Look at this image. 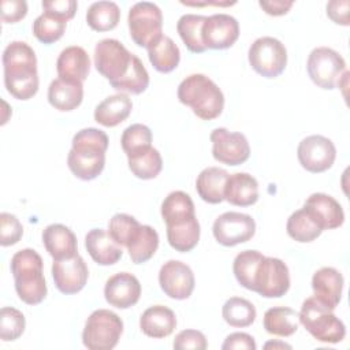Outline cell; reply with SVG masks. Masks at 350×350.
Here are the masks:
<instances>
[{
	"label": "cell",
	"mask_w": 350,
	"mask_h": 350,
	"mask_svg": "<svg viewBox=\"0 0 350 350\" xmlns=\"http://www.w3.org/2000/svg\"><path fill=\"white\" fill-rule=\"evenodd\" d=\"M4 85L18 100H29L38 90L37 57L33 48L23 41L10 42L3 52Z\"/></svg>",
	"instance_id": "cell-1"
},
{
	"label": "cell",
	"mask_w": 350,
	"mask_h": 350,
	"mask_svg": "<svg viewBox=\"0 0 350 350\" xmlns=\"http://www.w3.org/2000/svg\"><path fill=\"white\" fill-rule=\"evenodd\" d=\"M10 268L19 299L27 305L42 302L48 288L42 273L44 262L41 256L33 249H22L12 256Z\"/></svg>",
	"instance_id": "cell-2"
},
{
	"label": "cell",
	"mask_w": 350,
	"mask_h": 350,
	"mask_svg": "<svg viewBox=\"0 0 350 350\" xmlns=\"http://www.w3.org/2000/svg\"><path fill=\"white\" fill-rule=\"evenodd\" d=\"M178 98L202 120L216 119L224 108L220 88L204 74H191L178 86Z\"/></svg>",
	"instance_id": "cell-3"
},
{
	"label": "cell",
	"mask_w": 350,
	"mask_h": 350,
	"mask_svg": "<svg viewBox=\"0 0 350 350\" xmlns=\"http://www.w3.org/2000/svg\"><path fill=\"white\" fill-rule=\"evenodd\" d=\"M299 323L319 342L339 343L346 336V327L332 309L327 308L317 298L309 297L304 301L298 313Z\"/></svg>",
	"instance_id": "cell-4"
},
{
	"label": "cell",
	"mask_w": 350,
	"mask_h": 350,
	"mask_svg": "<svg viewBox=\"0 0 350 350\" xmlns=\"http://www.w3.org/2000/svg\"><path fill=\"white\" fill-rule=\"evenodd\" d=\"M122 334V319L108 309H97L85 323L82 342L90 350H111L118 345Z\"/></svg>",
	"instance_id": "cell-5"
},
{
	"label": "cell",
	"mask_w": 350,
	"mask_h": 350,
	"mask_svg": "<svg viewBox=\"0 0 350 350\" xmlns=\"http://www.w3.org/2000/svg\"><path fill=\"white\" fill-rule=\"evenodd\" d=\"M127 22L130 36L138 46L149 48L163 36V14L154 3H135L129 11Z\"/></svg>",
	"instance_id": "cell-6"
},
{
	"label": "cell",
	"mask_w": 350,
	"mask_h": 350,
	"mask_svg": "<svg viewBox=\"0 0 350 350\" xmlns=\"http://www.w3.org/2000/svg\"><path fill=\"white\" fill-rule=\"evenodd\" d=\"M247 59L257 74L265 78H276L286 68L287 51L278 38L265 36L250 45Z\"/></svg>",
	"instance_id": "cell-7"
},
{
	"label": "cell",
	"mask_w": 350,
	"mask_h": 350,
	"mask_svg": "<svg viewBox=\"0 0 350 350\" xmlns=\"http://www.w3.org/2000/svg\"><path fill=\"white\" fill-rule=\"evenodd\" d=\"M308 74L314 85L321 89H334L346 71V62L340 53L328 46L314 48L308 57Z\"/></svg>",
	"instance_id": "cell-8"
},
{
	"label": "cell",
	"mask_w": 350,
	"mask_h": 350,
	"mask_svg": "<svg viewBox=\"0 0 350 350\" xmlns=\"http://www.w3.org/2000/svg\"><path fill=\"white\" fill-rule=\"evenodd\" d=\"M134 53H131L120 41L115 38H104L96 44L94 66L96 70L109 81H119L130 68Z\"/></svg>",
	"instance_id": "cell-9"
},
{
	"label": "cell",
	"mask_w": 350,
	"mask_h": 350,
	"mask_svg": "<svg viewBox=\"0 0 350 350\" xmlns=\"http://www.w3.org/2000/svg\"><path fill=\"white\" fill-rule=\"evenodd\" d=\"M290 288V273L287 265L276 257H262L257 265L253 288L261 297L279 298Z\"/></svg>",
	"instance_id": "cell-10"
},
{
	"label": "cell",
	"mask_w": 350,
	"mask_h": 350,
	"mask_svg": "<svg viewBox=\"0 0 350 350\" xmlns=\"http://www.w3.org/2000/svg\"><path fill=\"white\" fill-rule=\"evenodd\" d=\"M297 156L299 164L306 171L320 174L332 167L336 159V148L329 138L314 134L299 142Z\"/></svg>",
	"instance_id": "cell-11"
},
{
	"label": "cell",
	"mask_w": 350,
	"mask_h": 350,
	"mask_svg": "<svg viewBox=\"0 0 350 350\" xmlns=\"http://www.w3.org/2000/svg\"><path fill=\"white\" fill-rule=\"evenodd\" d=\"M213 237L223 246H235L250 241L256 232V221L250 215L224 212L213 223Z\"/></svg>",
	"instance_id": "cell-12"
},
{
	"label": "cell",
	"mask_w": 350,
	"mask_h": 350,
	"mask_svg": "<svg viewBox=\"0 0 350 350\" xmlns=\"http://www.w3.org/2000/svg\"><path fill=\"white\" fill-rule=\"evenodd\" d=\"M209 138L212 142L213 159L223 164L239 165L250 156L249 142L242 133L217 127L211 133Z\"/></svg>",
	"instance_id": "cell-13"
},
{
	"label": "cell",
	"mask_w": 350,
	"mask_h": 350,
	"mask_svg": "<svg viewBox=\"0 0 350 350\" xmlns=\"http://www.w3.org/2000/svg\"><path fill=\"white\" fill-rule=\"evenodd\" d=\"M161 290L174 299H186L191 295L196 284L191 268L178 260L164 262L159 272Z\"/></svg>",
	"instance_id": "cell-14"
},
{
	"label": "cell",
	"mask_w": 350,
	"mask_h": 350,
	"mask_svg": "<svg viewBox=\"0 0 350 350\" xmlns=\"http://www.w3.org/2000/svg\"><path fill=\"white\" fill-rule=\"evenodd\" d=\"M239 37V23L228 14L206 16L202 25V41L206 49H227Z\"/></svg>",
	"instance_id": "cell-15"
},
{
	"label": "cell",
	"mask_w": 350,
	"mask_h": 350,
	"mask_svg": "<svg viewBox=\"0 0 350 350\" xmlns=\"http://www.w3.org/2000/svg\"><path fill=\"white\" fill-rule=\"evenodd\" d=\"M52 278L56 288L60 293L67 295L77 294L85 287L88 282V265L79 254L67 260H53Z\"/></svg>",
	"instance_id": "cell-16"
},
{
	"label": "cell",
	"mask_w": 350,
	"mask_h": 350,
	"mask_svg": "<svg viewBox=\"0 0 350 350\" xmlns=\"http://www.w3.org/2000/svg\"><path fill=\"white\" fill-rule=\"evenodd\" d=\"M302 208L323 231L338 228L345 221V212L340 204L334 197L324 193L310 194Z\"/></svg>",
	"instance_id": "cell-17"
},
{
	"label": "cell",
	"mask_w": 350,
	"mask_h": 350,
	"mask_svg": "<svg viewBox=\"0 0 350 350\" xmlns=\"http://www.w3.org/2000/svg\"><path fill=\"white\" fill-rule=\"evenodd\" d=\"M105 301L118 309L134 306L141 297L139 280L129 272H119L111 276L104 287Z\"/></svg>",
	"instance_id": "cell-18"
},
{
	"label": "cell",
	"mask_w": 350,
	"mask_h": 350,
	"mask_svg": "<svg viewBox=\"0 0 350 350\" xmlns=\"http://www.w3.org/2000/svg\"><path fill=\"white\" fill-rule=\"evenodd\" d=\"M56 71L60 79L82 83L90 71V59L88 52L78 45L64 48L56 60Z\"/></svg>",
	"instance_id": "cell-19"
},
{
	"label": "cell",
	"mask_w": 350,
	"mask_h": 350,
	"mask_svg": "<svg viewBox=\"0 0 350 350\" xmlns=\"http://www.w3.org/2000/svg\"><path fill=\"white\" fill-rule=\"evenodd\" d=\"M42 243L55 260H67L78 254V242L75 234L64 224L53 223L44 228Z\"/></svg>",
	"instance_id": "cell-20"
},
{
	"label": "cell",
	"mask_w": 350,
	"mask_h": 350,
	"mask_svg": "<svg viewBox=\"0 0 350 350\" xmlns=\"http://www.w3.org/2000/svg\"><path fill=\"white\" fill-rule=\"evenodd\" d=\"M343 276L332 267H323L314 272L312 278V288L314 298L329 309H335L342 299Z\"/></svg>",
	"instance_id": "cell-21"
},
{
	"label": "cell",
	"mask_w": 350,
	"mask_h": 350,
	"mask_svg": "<svg viewBox=\"0 0 350 350\" xmlns=\"http://www.w3.org/2000/svg\"><path fill=\"white\" fill-rule=\"evenodd\" d=\"M67 164L77 178L92 180L104 170L105 152L93 148H71L67 156Z\"/></svg>",
	"instance_id": "cell-22"
},
{
	"label": "cell",
	"mask_w": 350,
	"mask_h": 350,
	"mask_svg": "<svg viewBox=\"0 0 350 350\" xmlns=\"http://www.w3.org/2000/svg\"><path fill=\"white\" fill-rule=\"evenodd\" d=\"M85 247L93 261L100 265L116 264L123 254L122 246L118 245L109 232L103 228H93L86 234Z\"/></svg>",
	"instance_id": "cell-23"
},
{
	"label": "cell",
	"mask_w": 350,
	"mask_h": 350,
	"mask_svg": "<svg viewBox=\"0 0 350 350\" xmlns=\"http://www.w3.org/2000/svg\"><path fill=\"white\" fill-rule=\"evenodd\" d=\"M224 200L231 205L250 206L258 200V183L247 172L228 175L224 186Z\"/></svg>",
	"instance_id": "cell-24"
},
{
	"label": "cell",
	"mask_w": 350,
	"mask_h": 350,
	"mask_svg": "<svg viewBox=\"0 0 350 350\" xmlns=\"http://www.w3.org/2000/svg\"><path fill=\"white\" fill-rule=\"evenodd\" d=\"M176 327V316L175 313L163 305H153L148 308L141 319L139 328L141 331L154 339H161L170 336Z\"/></svg>",
	"instance_id": "cell-25"
},
{
	"label": "cell",
	"mask_w": 350,
	"mask_h": 350,
	"mask_svg": "<svg viewBox=\"0 0 350 350\" xmlns=\"http://www.w3.org/2000/svg\"><path fill=\"white\" fill-rule=\"evenodd\" d=\"M167 239L172 249L180 253L193 250L200 239V223L196 216L180 217L165 223Z\"/></svg>",
	"instance_id": "cell-26"
},
{
	"label": "cell",
	"mask_w": 350,
	"mask_h": 350,
	"mask_svg": "<svg viewBox=\"0 0 350 350\" xmlns=\"http://www.w3.org/2000/svg\"><path fill=\"white\" fill-rule=\"evenodd\" d=\"M131 98L124 93H118L104 98L94 109V120L105 127H115L124 122L131 113Z\"/></svg>",
	"instance_id": "cell-27"
},
{
	"label": "cell",
	"mask_w": 350,
	"mask_h": 350,
	"mask_svg": "<svg viewBox=\"0 0 350 350\" xmlns=\"http://www.w3.org/2000/svg\"><path fill=\"white\" fill-rule=\"evenodd\" d=\"M228 172L219 167H208L200 172L196 180L198 196L208 204H220L224 201V186Z\"/></svg>",
	"instance_id": "cell-28"
},
{
	"label": "cell",
	"mask_w": 350,
	"mask_h": 350,
	"mask_svg": "<svg viewBox=\"0 0 350 350\" xmlns=\"http://www.w3.org/2000/svg\"><path fill=\"white\" fill-rule=\"evenodd\" d=\"M83 100L82 83L67 82L64 79H53L48 88L49 104L63 112L72 111L81 105Z\"/></svg>",
	"instance_id": "cell-29"
},
{
	"label": "cell",
	"mask_w": 350,
	"mask_h": 350,
	"mask_svg": "<svg viewBox=\"0 0 350 350\" xmlns=\"http://www.w3.org/2000/svg\"><path fill=\"white\" fill-rule=\"evenodd\" d=\"M146 49L149 62L159 72L167 74L178 67L180 60V51L171 37L163 34Z\"/></svg>",
	"instance_id": "cell-30"
},
{
	"label": "cell",
	"mask_w": 350,
	"mask_h": 350,
	"mask_svg": "<svg viewBox=\"0 0 350 350\" xmlns=\"http://www.w3.org/2000/svg\"><path fill=\"white\" fill-rule=\"evenodd\" d=\"M264 328L268 334L276 336H291L299 325L298 313L287 306L269 308L264 314Z\"/></svg>",
	"instance_id": "cell-31"
},
{
	"label": "cell",
	"mask_w": 350,
	"mask_h": 350,
	"mask_svg": "<svg viewBox=\"0 0 350 350\" xmlns=\"http://www.w3.org/2000/svg\"><path fill=\"white\" fill-rule=\"evenodd\" d=\"M126 247L134 264L146 262L159 247V234L153 227L141 224Z\"/></svg>",
	"instance_id": "cell-32"
},
{
	"label": "cell",
	"mask_w": 350,
	"mask_h": 350,
	"mask_svg": "<svg viewBox=\"0 0 350 350\" xmlns=\"http://www.w3.org/2000/svg\"><path fill=\"white\" fill-rule=\"evenodd\" d=\"M130 171L139 179H153L163 168L161 154L152 145L127 156Z\"/></svg>",
	"instance_id": "cell-33"
},
{
	"label": "cell",
	"mask_w": 350,
	"mask_h": 350,
	"mask_svg": "<svg viewBox=\"0 0 350 350\" xmlns=\"http://www.w3.org/2000/svg\"><path fill=\"white\" fill-rule=\"evenodd\" d=\"M206 16L196 14H185L179 18L176 23V30L186 45V48L193 53H202L206 46L202 41V25Z\"/></svg>",
	"instance_id": "cell-34"
},
{
	"label": "cell",
	"mask_w": 350,
	"mask_h": 350,
	"mask_svg": "<svg viewBox=\"0 0 350 350\" xmlns=\"http://www.w3.org/2000/svg\"><path fill=\"white\" fill-rule=\"evenodd\" d=\"M120 10L113 1L92 3L86 12V22L96 31H108L118 26Z\"/></svg>",
	"instance_id": "cell-35"
},
{
	"label": "cell",
	"mask_w": 350,
	"mask_h": 350,
	"mask_svg": "<svg viewBox=\"0 0 350 350\" xmlns=\"http://www.w3.org/2000/svg\"><path fill=\"white\" fill-rule=\"evenodd\" d=\"M221 314L228 325L243 328L254 323L257 312L250 301L241 297H231L224 302Z\"/></svg>",
	"instance_id": "cell-36"
},
{
	"label": "cell",
	"mask_w": 350,
	"mask_h": 350,
	"mask_svg": "<svg viewBox=\"0 0 350 350\" xmlns=\"http://www.w3.org/2000/svg\"><path fill=\"white\" fill-rule=\"evenodd\" d=\"M287 234L297 242L308 243L319 238L323 230L317 226V223L309 216V213L301 208L293 212L287 220Z\"/></svg>",
	"instance_id": "cell-37"
},
{
	"label": "cell",
	"mask_w": 350,
	"mask_h": 350,
	"mask_svg": "<svg viewBox=\"0 0 350 350\" xmlns=\"http://www.w3.org/2000/svg\"><path fill=\"white\" fill-rule=\"evenodd\" d=\"M111 86L120 93L126 92L131 94H139L146 90V88L149 86V74L137 55L133 56L130 68L126 75L119 81L112 82Z\"/></svg>",
	"instance_id": "cell-38"
},
{
	"label": "cell",
	"mask_w": 350,
	"mask_h": 350,
	"mask_svg": "<svg viewBox=\"0 0 350 350\" xmlns=\"http://www.w3.org/2000/svg\"><path fill=\"white\" fill-rule=\"evenodd\" d=\"M66 25L67 21L44 11L33 22V34L38 41L44 44H52L62 38L66 30Z\"/></svg>",
	"instance_id": "cell-39"
},
{
	"label": "cell",
	"mask_w": 350,
	"mask_h": 350,
	"mask_svg": "<svg viewBox=\"0 0 350 350\" xmlns=\"http://www.w3.org/2000/svg\"><path fill=\"white\" fill-rule=\"evenodd\" d=\"M262 257L264 254H261L258 250H243L237 254V257L234 258L232 271L237 282L242 287L247 290L253 288V278H254L257 265Z\"/></svg>",
	"instance_id": "cell-40"
},
{
	"label": "cell",
	"mask_w": 350,
	"mask_h": 350,
	"mask_svg": "<svg viewBox=\"0 0 350 350\" xmlns=\"http://www.w3.org/2000/svg\"><path fill=\"white\" fill-rule=\"evenodd\" d=\"M193 215H196L194 202L191 197L182 190L171 191L161 204V216L165 223Z\"/></svg>",
	"instance_id": "cell-41"
},
{
	"label": "cell",
	"mask_w": 350,
	"mask_h": 350,
	"mask_svg": "<svg viewBox=\"0 0 350 350\" xmlns=\"http://www.w3.org/2000/svg\"><path fill=\"white\" fill-rule=\"evenodd\" d=\"M26 320L21 310L4 306L0 310V338L4 342L16 340L25 331Z\"/></svg>",
	"instance_id": "cell-42"
},
{
	"label": "cell",
	"mask_w": 350,
	"mask_h": 350,
	"mask_svg": "<svg viewBox=\"0 0 350 350\" xmlns=\"http://www.w3.org/2000/svg\"><path fill=\"white\" fill-rule=\"evenodd\" d=\"M139 226L141 224L134 216L127 213H116L108 223V232L118 245L127 246Z\"/></svg>",
	"instance_id": "cell-43"
},
{
	"label": "cell",
	"mask_w": 350,
	"mask_h": 350,
	"mask_svg": "<svg viewBox=\"0 0 350 350\" xmlns=\"http://www.w3.org/2000/svg\"><path fill=\"white\" fill-rule=\"evenodd\" d=\"M120 142L124 153L127 156L133 154L152 145V131L145 124H141V123L131 124L127 129H124Z\"/></svg>",
	"instance_id": "cell-44"
},
{
	"label": "cell",
	"mask_w": 350,
	"mask_h": 350,
	"mask_svg": "<svg viewBox=\"0 0 350 350\" xmlns=\"http://www.w3.org/2000/svg\"><path fill=\"white\" fill-rule=\"evenodd\" d=\"M108 137L107 134L94 127L79 130L72 138V148H93L101 152H107L108 149Z\"/></svg>",
	"instance_id": "cell-45"
},
{
	"label": "cell",
	"mask_w": 350,
	"mask_h": 350,
	"mask_svg": "<svg viewBox=\"0 0 350 350\" xmlns=\"http://www.w3.org/2000/svg\"><path fill=\"white\" fill-rule=\"evenodd\" d=\"M23 235V226L15 215L0 213V245L11 246L21 241Z\"/></svg>",
	"instance_id": "cell-46"
},
{
	"label": "cell",
	"mask_w": 350,
	"mask_h": 350,
	"mask_svg": "<svg viewBox=\"0 0 350 350\" xmlns=\"http://www.w3.org/2000/svg\"><path fill=\"white\" fill-rule=\"evenodd\" d=\"M176 350H205L208 347V342L205 335L197 329H183L180 331L172 343Z\"/></svg>",
	"instance_id": "cell-47"
},
{
	"label": "cell",
	"mask_w": 350,
	"mask_h": 350,
	"mask_svg": "<svg viewBox=\"0 0 350 350\" xmlns=\"http://www.w3.org/2000/svg\"><path fill=\"white\" fill-rule=\"evenodd\" d=\"M0 5L4 23H16L27 14V3L25 0H3Z\"/></svg>",
	"instance_id": "cell-48"
},
{
	"label": "cell",
	"mask_w": 350,
	"mask_h": 350,
	"mask_svg": "<svg viewBox=\"0 0 350 350\" xmlns=\"http://www.w3.org/2000/svg\"><path fill=\"white\" fill-rule=\"evenodd\" d=\"M42 8L45 12L53 14L64 21H70L75 15L78 3L75 0H51L42 1Z\"/></svg>",
	"instance_id": "cell-49"
},
{
	"label": "cell",
	"mask_w": 350,
	"mask_h": 350,
	"mask_svg": "<svg viewBox=\"0 0 350 350\" xmlns=\"http://www.w3.org/2000/svg\"><path fill=\"white\" fill-rule=\"evenodd\" d=\"M223 350H256L257 345L256 340L252 335L246 334V332H234L230 334L223 345H221Z\"/></svg>",
	"instance_id": "cell-50"
},
{
	"label": "cell",
	"mask_w": 350,
	"mask_h": 350,
	"mask_svg": "<svg viewBox=\"0 0 350 350\" xmlns=\"http://www.w3.org/2000/svg\"><path fill=\"white\" fill-rule=\"evenodd\" d=\"M349 7L350 1L349 0H332L327 4V16L342 26H349Z\"/></svg>",
	"instance_id": "cell-51"
},
{
	"label": "cell",
	"mask_w": 350,
	"mask_h": 350,
	"mask_svg": "<svg viewBox=\"0 0 350 350\" xmlns=\"http://www.w3.org/2000/svg\"><path fill=\"white\" fill-rule=\"evenodd\" d=\"M258 5L272 16H280L288 12V10L293 7V1H284V0H273V1H260Z\"/></svg>",
	"instance_id": "cell-52"
},
{
	"label": "cell",
	"mask_w": 350,
	"mask_h": 350,
	"mask_svg": "<svg viewBox=\"0 0 350 350\" xmlns=\"http://www.w3.org/2000/svg\"><path fill=\"white\" fill-rule=\"evenodd\" d=\"M265 349H291L290 345L284 343V342H279V340H271V342H267L264 345Z\"/></svg>",
	"instance_id": "cell-53"
}]
</instances>
